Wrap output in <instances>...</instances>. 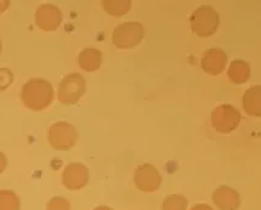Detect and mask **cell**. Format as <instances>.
I'll return each mask as SVG.
<instances>
[{"label": "cell", "mask_w": 261, "mask_h": 210, "mask_svg": "<svg viewBox=\"0 0 261 210\" xmlns=\"http://www.w3.org/2000/svg\"><path fill=\"white\" fill-rule=\"evenodd\" d=\"M22 102L34 112L46 110L54 100L51 83L41 78H32L23 85L21 91Z\"/></svg>", "instance_id": "1"}, {"label": "cell", "mask_w": 261, "mask_h": 210, "mask_svg": "<svg viewBox=\"0 0 261 210\" xmlns=\"http://www.w3.org/2000/svg\"><path fill=\"white\" fill-rule=\"evenodd\" d=\"M192 32L199 38H208L215 34L220 24V16L212 6L204 5L196 9L190 17Z\"/></svg>", "instance_id": "2"}, {"label": "cell", "mask_w": 261, "mask_h": 210, "mask_svg": "<svg viewBox=\"0 0 261 210\" xmlns=\"http://www.w3.org/2000/svg\"><path fill=\"white\" fill-rule=\"evenodd\" d=\"M145 37V28L140 22H123L113 31L112 43L118 49H133L141 43Z\"/></svg>", "instance_id": "3"}, {"label": "cell", "mask_w": 261, "mask_h": 210, "mask_svg": "<svg viewBox=\"0 0 261 210\" xmlns=\"http://www.w3.org/2000/svg\"><path fill=\"white\" fill-rule=\"evenodd\" d=\"M50 145L57 151H69L74 147L78 140V132L74 125L67 122H57L49 129Z\"/></svg>", "instance_id": "4"}, {"label": "cell", "mask_w": 261, "mask_h": 210, "mask_svg": "<svg viewBox=\"0 0 261 210\" xmlns=\"http://www.w3.org/2000/svg\"><path fill=\"white\" fill-rule=\"evenodd\" d=\"M87 90V83L82 74L71 73L59 85V101L63 104L77 103Z\"/></svg>", "instance_id": "5"}, {"label": "cell", "mask_w": 261, "mask_h": 210, "mask_svg": "<svg viewBox=\"0 0 261 210\" xmlns=\"http://www.w3.org/2000/svg\"><path fill=\"white\" fill-rule=\"evenodd\" d=\"M241 113L231 104H221L212 112V125L220 134H230L240 125Z\"/></svg>", "instance_id": "6"}, {"label": "cell", "mask_w": 261, "mask_h": 210, "mask_svg": "<svg viewBox=\"0 0 261 210\" xmlns=\"http://www.w3.org/2000/svg\"><path fill=\"white\" fill-rule=\"evenodd\" d=\"M62 22V12L53 4H43L37 9L36 23L40 30L53 32L60 27Z\"/></svg>", "instance_id": "7"}, {"label": "cell", "mask_w": 261, "mask_h": 210, "mask_svg": "<svg viewBox=\"0 0 261 210\" xmlns=\"http://www.w3.org/2000/svg\"><path fill=\"white\" fill-rule=\"evenodd\" d=\"M227 65V55L222 49L212 47L203 54L200 60L202 69L209 75H219Z\"/></svg>", "instance_id": "8"}, {"label": "cell", "mask_w": 261, "mask_h": 210, "mask_svg": "<svg viewBox=\"0 0 261 210\" xmlns=\"http://www.w3.org/2000/svg\"><path fill=\"white\" fill-rule=\"evenodd\" d=\"M89 180V171L85 165L81 163H72L67 165L62 174V182L69 190H79L87 185Z\"/></svg>", "instance_id": "9"}, {"label": "cell", "mask_w": 261, "mask_h": 210, "mask_svg": "<svg viewBox=\"0 0 261 210\" xmlns=\"http://www.w3.org/2000/svg\"><path fill=\"white\" fill-rule=\"evenodd\" d=\"M161 175L152 164L140 165L135 173V182L142 191H147V192L155 191L161 185Z\"/></svg>", "instance_id": "10"}, {"label": "cell", "mask_w": 261, "mask_h": 210, "mask_svg": "<svg viewBox=\"0 0 261 210\" xmlns=\"http://www.w3.org/2000/svg\"><path fill=\"white\" fill-rule=\"evenodd\" d=\"M78 63L82 69L87 72H95L102 65V52L97 49H88L82 50L78 56Z\"/></svg>", "instance_id": "11"}, {"label": "cell", "mask_w": 261, "mask_h": 210, "mask_svg": "<svg viewBox=\"0 0 261 210\" xmlns=\"http://www.w3.org/2000/svg\"><path fill=\"white\" fill-rule=\"evenodd\" d=\"M214 200L221 210H236L240 204V196L232 189L221 186L214 193Z\"/></svg>", "instance_id": "12"}, {"label": "cell", "mask_w": 261, "mask_h": 210, "mask_svg": "<svg viewBox=\"0 0 261 210\" xmlns=\"http://www.w3.org/2000/svg\"><path fill=\"white\" fill-rule=\"evenodd\" d=\"M227 75L230 78V81L234 83V84H244L250 78L249 63L244 61V60H233L227 71Z\"/></svg>", "instance_id": "13"}, {"label": "cell", "mask_w": 261, "mask_h": 210, "mask_svg": "<svg viewBox=\"0 0 261 210\" xmlns=\"http://www.w3.org/2000/svg\"><path fill=\"white\" fill-rule=\"evenodd\" d=\"M261 87H251L244 92L243 96V107L246 112L250 116L260 117L261 116Z\"/></svg>", "instance_id": "14"}, {"label": "cell", "mask_w": 261, "mask_h": 210, "mask_svg": "<svg viewBox=\"0 0 261 210\" xmlns=\"http://www.w3.org/2000/svg\"><path fill=\"white\" fill-rule=\"evenodd\" d=\"M102 6L108 15L122 17L130 11L132 2L130 0H105L102 2Z\"/></svg>", "instance_id": "15"}, {"label": "cell", "mask_w": 261, "mask_h": 210, "mask_svg": "<svg viewBox=\"0 0 261 210\" xmlns=\"http://www.w3.org/2000/svg\"><path fill=\"white\" fill-rule=\"evenodd\" d=\"M0 210H18V198L9 191H0Z\"/></svg>", "instance_id": "16"}, {"label": "cell", "mask_w": 261, "mask_h": 210, "mask_svg": "<svg viewBox=\"0 0 261 210\" xmlns=\"http://www.w3.org/2000/svg\"><path fill=\"white\" fill-rule=\"evenodd\" d=\"M185 206H186V200L180 196L168 197L164 203V210H184Z\"/></svg>", "instance_id": "17"}, {"label": "cell", "mask_w": 261, "mask_h": 210, "mask_svg": "<svg viewBox=\"0 0 261 210\" xmlns=\"http://www.w3.org/2000/svg\"><path fill=\"white\" fill-rule=\"evenodd\" d=\"M14 82V74L9 68H0V91H4Z\"/></svg>", "instance_id": "18"}, {"label": "cell", "mask_w": 261, "mask_h": 210, "mask_svg": "<svg viewBox=\"0 0 261 210\" xmlns=\"http://www.w3.org/2000/svg\"><path fill=\"white\" fill-rule=\"evenodd\" d=\"M49 210H68V203L62 198H54L49 203Z\"/></svg>", "instance_id": "19"}, {"label": "cell", "mask_w": 261, "mask_h": 210, "mask_svg": "<svg viewBox=\"0 0 261 210\" xmlns=\"http://www.w3.org/2000/svg\"><path fill=\"white\" fill-rule=\"evenodd\" d=\"M6 165H8V158L3 152H0V174L5 170Z\"/></svg>", "instance_id": "20"}, {"label": "cell", "mask_w": 261, "mask_h": 210, "mask_svg": "<svg viewBox=\"0 0 261 210\" xmlns=\"http://www.w3.org/2000/svg\"><path fill=\"white\" fill-rule=\"evenodd\" d=\"M9 6H10V2L9 0H0V12H4Z\"/></svg>", "instance_id": "21"}, {"label": "cell", "mask_w": 261, "mask_h": 210, "mask_svg": "<svg viewBox=\"0 0 261 210\" xmlns=\"http://www.w3.org/2000/svg\"><path fill=\"white\" fill-rule=\"evenodd\" d=\"M192 210H212V209H210L209 206H206V205H197Z\"/></svg>", "instance_id": "22"}, {"label": "cell", "mask_w": 261, "mask_h": 210, "mask_svg": "<svg viewBox=\"0 0 261 210\" xmlns=\"http://www.w3.org/2000/svg\"><path fill=\"white\" fill-rule=\"evenodd\" d=\"M96 210H110L108 208H97Z\"/></svg>", "instance_id": "23"}, {"label": "cell", "mask_w": 261, "mask_h": 210, "mask_svg": "<svg viewBox=\"0 0 261 210\" xmlns=\"http://www.w3.org/2000/svg\"><path fill=\"white\" fill-rule=\"evenodd\" d=\"M2 47H3V45H2V41H0V52H2Z\"/></svg>", "instance_id": "24"}]
</instances>
